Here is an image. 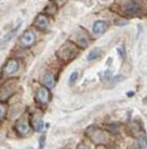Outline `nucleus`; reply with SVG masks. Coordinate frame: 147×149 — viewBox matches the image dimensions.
<instances>
[{
	"instance_id": "nucleus-3",
	"label": "nucleus",
	"mask_w": 147,
	"mask_h": 149,
	"mask_svg": "<svg viewBox=\"0 0 147 149\" xmlns=\"http://www.w3.org/2000/svg\"><path fill=\"white\" fill-rule=\"evenodd\" d=\"M15 130L20 133L21 135L26 136L30 133V125H29V122H28V119L25 118V117H22L16 121L15 123Z\"/></svg>"
},
{
	"instance_id": "nucleus-14",
	"label": "nucleus",
	"mask_w": 147,
	"mask_h": 149,
	"mask_svg": "<svg viewBox=\"0 0 147 149\" xmlns=\"http://www.w3.org/2000/svg\"><path fill=\"white\" fill-rule=\"evenodd\" d=\"M33 128L37 132H42L44 129V122L41 118H37L33 120Z\"/></svg>"
},
{
	"instance_id": "nucleus-15",
	"label": "nucleus",
	"mask_w": 147,
	"mask_h": 149,
	"mask_svg": "<svg viewBox=\"0 0 147 149\" xmlns=\"http://www.w3.org/2000/svg\"><path fill=\"white\" fill-rule=\"evenodd\" d=\"M77 78H79V72L77 71L72 72L71 75H70V77H69V85H70V86L74 85L75 81H77Z\"/></svg>"
},
{
	"instance_id": "nucleus-13",
	"label": "nucleus",
	"mask_w": 147,
	"mask_h": 149,
	"mask_svg": "<svg viewBox=\"0 0 147 149\" xmlns=\"http://www.w3.org/2000/svg\"><path fill=\"white\" fill-rule=\"evenodd\" d=\"M101 55V48L100 47H95L93 49L89 52V54L87 55V60L88 61H93L95 59L99 57Z\"/></svg>"
},
{
	"instance_id": "nucleus-20",
	"label": "nucleus",
	"mask_w": 147,
	"mask_h": 149,
	"mask_svg": "<svg viewBox=\"0 0 147 149\" xmlns=\"http://www.w3.org/2000/svg\"><path fill=\"white\" fill-rule=\"evenodd\" d=\"M76 149H89V148L86 145H84V144H79V145L76 147Z\"/></svg>"
},
{
	"instance_id": "nucleus-9",
	"label": "nucleus",
	"mask_w": 147,
	"mask_h": 149,
	"mask_svg": "<svg viewBox=\"0 0 147 149\" xmlns=\"http://www.w3.org/2000/svg\"><path fill=\"white\" fill-rule=\"evenodd\" d=\"M140 9V2L137 1H129L125 4V12L129 15H133Z\"/></svg>"
},
{
	"instance_id": "nucleus-18",
	"label": "nucleus",
	"mask_w": 147,
	"mask_h": 149,
	"mask_svg": "<svg viewBox=\"0 0 147 149\" xmlns=\"http://www.w3.org/2000/svg\"><path fill=\"white\" fill-rule=\"evenodd\" d=\"M117 51H118L119 55H121V57H125L126 53H125V47H123V46H120V47H118V48H117Z\"/></svg>"
},
{
	"instance_id": "nucleus-11",
	"label": "nucleus",
	"mask_w": 147,
	"mask_h": 149,
	"mask_svg": "<svg viewBox=\"0 0 147 149\" xmlns=\"http://www.w3.org/2000/svg\"><path fill=\"white\" fill-rule=\"evenodd\" d=\"M43 84L47 87V88H53L55 86V77L52 73H46L43 76Z\"/></svg>"
},
{
	"instance_id": "nucleus-19",
	"label": "nucleus",
	"mask_w": 147,
	"mask_h": 149,
	"mask_svg": "<svg viewBox=\"0 0 147 149\" xmlns=\"http://www.w3.org/2000/svg\"><path fill=\"white\" fill-rule=\"evenodd\" d=\"M4 114H6V109H4L3 105L0 104V119H1L2 117H3Z\"/></svg>"
},
{
	"instance_id": "nucleus-2",
	"label": "nucleus",
	"mask_w": 147,
	"mask_h": 149,
	"mask_svg": "<svg viewBox=\"0 0 147 149\" xmlns=\"http://www.w3.org/2000/svg\"><path fill=\"white\" fill-rule=\"evenodd\" d=\"M86 134L95 144H103L107 141V136H106L105 132L98 127H95V125L89 127L86 131Z\"/></svg>"
},
{
	"instance_id": "nucleus-12",
	"label": "nucleus",
	"mask_w": 147,
	"mask_h": 149,
	"mask_svg": "<svg viewBox=\"0 0 147 149\" xmlns=\"http://www.w3.org/2000/svg\"><path fill=\"white\" fill-rule=\"evenodd\" d=\"M76 44L81 46V47H86L88 45V37L85 33H83V32L79 33L77 37H76Z\"/></svg>"
},
{
	"instance_id": "nucleus-21",
	"label": "nucleus",
	"mask_w": 147,
	"mask_h": 149,
	"mask_svg": "<svg viewBox=\"0 0 147 149\" xmlns=\"http://www.w3.org/2000/svg\"><path fill=\"white\" fill-rule=\"evenodd\" d=\"M127 95H130V97H131V95H133V92H128Z\"/></svg>"
},
{
	"instance_id": "nucleus-10",
	"label": "nucleus",
	"mask_w": 147,
	"mask_h": 149,
	"mask_svg": "<svg viewBox=\"0 0 147 149\" xmlns=\"http://www.w3.org/2000/svg\"><path fill=\"white\" fill-rule=\"evenodd\" d=\"M106 29V24L103 20H97L93 26V31L95 34H101L103 33Z\"/></svg>"
},
{
	"instance_id": "nucleus-1",
	"label": "nucleus",
	"mask_w": 147,
	"mask_h": 149,
	"mask_svg": "<svg viewBox=\"0 0 147 149\" xmlns=\"http://www.w3.org/2000/svg\"><path fill=\"white\" fill-rule=\"evenodd\" d=\"M76 55H77V52L75 49V46L72 45L71 43H69V42L60 46V48L57 51V57L60 60L65 61V62H68V61H71L72 59H74Z\"/></svg>"
},
{
	"instance_id": "nucleus-4",
	"label": "nucleus",
	"mask_w": 147,
	"mask_h": 149,
	"mask_svg": "<svg viewBox=\"0 0 147 149\" xmlns=\"http://www.w3.org/2000/svg\"><path fill=\"white\" fill-rule=\"evenodd\" d=\"M20 42L24 47H30L36 42V33L32 30H26L20 38Z\"/></svg>"
},
{
	"instance_id": "nucleus-5",
	"label": "nucleus",
	"mask_w": 147,
	"mask_h": 149,
	"mask_svg": "<svg viewBox=\"0 0 147 149\" xmlns=\"http://www.w3.org/2000/svg\"><path fill=\"white\" fill-rule=\"evenodd\" d=\"M15 92V85L11 81L0 87V100H6Z\"/></svg>"
},
{
	"instance_id": "nucleus-7",
	"label": "nucleus",
	"mask_w": 147,
	"mask_h": 149,
	"mask_svg": "<svg viewBox=\"0 0 147 149\" xmlns=\"http://www.w3.org/2000/svg\"><path fill=\"white\" fill-rule=\"evenodd\" d=\"M20 68V65H18V61L16 59H10V60L7 62V65H4L3 71L4 73L7 74H13L18 70Z\"/></svg>"
},
{
	"instance_id": "nucleus-8",
	"label": "nucleus",
	"mask_w": 147,
	"mask_h": 149,
	"mask_svg": "<svg viewBox=\"0 0 147 149\" xmlns=\"http://www.w3.org/2000/svg\"><path fill=\"white\" fill-rule=\"evenodd\" d=\"M33 25H34V27H37L38 29L43 30V29H45V28L47 27V25H48L47 17L45 16L44 14H39L38 16H37V18H36V20H34Z\"/></svg>"
},
{
	"instance_id": "nucleus-16",
	"label": "nucleus",
	"mask_w": 147,
	"mask_h": 149,
	"mask_svg": "<svg viewBox=\"0 0 147 149\" xmlns=\"http://www.w3.org/2000/svg\"><path fill=\"white\" fill-rule=\"evenodd\" d=\"M137 146H139V148L140 149H146V139L145 137H141L137 141Z\"/></svg>"
},
{
	"instance_id": "nucleus-17",
	"label": "nucleus",
	"mask_w": 147,
	"mask_h": 149,
	"mask_svg": "<svg viewBox=\"0 0 147 149\" xmlns=\"http://www.w3.org/2000/svg\"><path fill=\"white\" fill-rule=\"evenodd\" d=\"M45 145V135L41 136V139H40V146H39V149H43Z\"/></svg>"
},
{
	"instance_id": "nucleus-6",
	"label": "nucleus",
	"mask_w": 147,
	"mask_h": 149,
	"mask_svg": "<svg viewBox=\"0 0 147 149\" xmlns=\"http://www.w3.org/2000/svg\"><path fill=\"white\" fill-rule=\"evenodd\" d=\"M49 100V91L44 87H41L37 90V101L41 104H46Z\"/></svg>"
}]
</instances>
